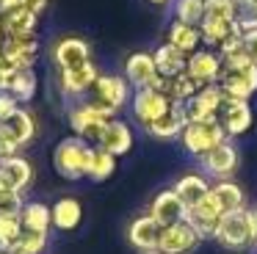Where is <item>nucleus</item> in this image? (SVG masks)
<instances>
[{
    "label": "nucleus",
    "mask_w": 257,
    "mask_h": 254,
    "mask_svg": "<svg viewBox=\"0 0 257 254\" xmlns=\"http://www.w3.org/2000/svg\"><path fill=\"white\" fill-rule=\"evenodd\" d=\"M94 144L83 141L78 136H67L56 144L53 149V169L64 177V180H83L89 174V160Z\"/></svg>",
    "instance_id": "1"
},
{
    "label": "nucleus",
    "mask_w": 257,
    "mask_h": 254,
    "mask_svg": "<svg viewBox=\"0 0 257 254\" xmlns=\"http://www.w3.org/2000/svg\"><path fill=\"white\" fill-rule=\"evenodd\" d=\"M213 240L224 246L227 251H246L254 246V229H251V213L249 210H232L218 218L216 229H213Z\"/></svg>",
    "instance_id": "2"
},
{
    "label": "nucleus",
    "mask_w": 257,
    "mask_h": 254,
    "mask_svg": "<svg viewBox=\"0 0 257 254\" xmlns=\"http://www.w3.org/2000/svg\"><path fill=\"white\" fill-rule=\"evenodd\" d=\"M111 119H116V116L108 113L105 108H100L94 99L78 102V105H72V108L67 110V121H69V127H72V133L78 138H83V141L94 144V147H97L102 130H105V124Z\"/></svg>",
    "instance_id": "3"
},
{
    "label": "nucleus",
    "mask_w": 257,
    "mask_h": 254,
    "mask_svg": "<svg viewBox=\"0 0 257 254\" xmlns=\"http://www.w3.org/2000/svg\"><path fill=\"white\" fill-rule=\"evenodd\" d=\"M227 141V133H224V127L218 124V119L213 121H188V124L183 127V133H180V144H183V149L188 155H194V158H202L205 152H210L216 144Z\"/></svg>",
    "instance_id": "4"
},
{
    "label": "nucleus",
    "mask_w": 257,
    "mask_h": 254,
    "mask_svg": "<svg viewBox=\"0 0 257 254\" xmlns=\"http://www.w3.org/2000/svg\"><path fill=\"white\" fill-rule=\"evenodd\" d=\"M130 88L133 86H130L122 75H100L94 83V88H91V99H94L100 108H105L108 113L116 116L124 105H130V97H133Z\"/></svg>",
    "instance_id": "5"
},
{
    "label": "nucleus",
    "mask_w": 257,
    "mask_h": 254,
    "mask_svg": "<svg viewBox=\"0 0 257 254\" xmlns=\"http://www.w3.org/2000/svg\"><path fill=\"white\" fill-rule=\"evenodd\" d=\"M169 108H172V99H169L161 88H133V97H130V110H133V119L139 121L144 130L155 119H161Z\"/></svg>",
    "instance_id": "6"
},
{
    "label": "nucleus",
    "mask_w": 257,
    "mask_h": 254,
    "mask_svg": "<svg viewBox=\"0 0 257 254\" xmlns=\"http://www.w3.org/2000/svg\"><path fill=\"white\" fill-rule=\"evenodd\" d=\"M196 160H199L202 174L205 177L229 180V174H235V169H238V149H235V144L227 138V141L216 144L210 152H205L202 158H196Z\"/></svg>",
    "instance_id": "7"
},
{
    "label": "nucleus",
    "mask_w": 257,
    "mask_h": 254,
    "mask_svg": "<svg viewBox=\"0 0 257 254\" xmlns=\"http://www.w3.org/2000/svg\"><path fill=\"white\" fill-rule=\"evenodd\" d=\"M202 240H205V237L191 226V221H177V224L163 226L158 254H191Z\"/></svg>",
    "instance_id": "8"
},
{
    "label": "nucleus",
    "mask_w": 257,
    "mask_h": 254,
    "mask_svg": "<svg viewBox=\"0 0 257 254\" xmlns=\"http://www.w3.org/2000/svg\"><path fill=\"white\" fill-rule=\"evenodd\" d=\"M185 72H188L199 86H213V83L221 80L224 61H221V55H218V50L199 47L196 53L188 55V66H185Z\"/></svg>",
    "instance_id": "9"
},
{
    "label": "nucleus",
    "mask_w": 257,
    "mask_h": 254,
    "mask_svg": "<svg viewBox=\"0 0 257 254\" xmlns=\"http://www.w3.org/2000/svg\"><path fill=\"white\" fill-rule=\"evenodd\" d=\"M224 91L218 83L213 86H202L194 97L185 102V113H188V121H213L218 119V110L224 105Z\"/></svg>",
    "instance_id": "10"
},
{
    "label": "nucleus",
    "mask_w": 257,
    "mask_h": 254,
    "mask_svg": "<svg viewBox=\"0 0 257 254\" xmlns=\"http://www.w3.org/2000/svg\"><path fill=\"white\" fill-rule=\"evenodd\" d=\"M161 235L163 226L152 218L150 213L136 215L127 226V243L141 254H158V246H161Z\"/></svg>",
    "instance_id": "11"
},
{
    "label": "nucleus",
    "mask_w": 257,
    "mask_h": 254,
    "mask_svg": "<svg viewBox=\"0 0 257 254\" xmlns=\"http://www.w3.org/2000/svg\"><path fill=\"white\" fill-rule=\"evenodd\" d=\"M97 77H100V69L94 61L75 66V69H58V91L64 97H83L94 88Z\"/></svg>",
    "instance_id": "12"
},
{
    "label": "nucleus",
    "mask_w": 257,
    "mask_h": 254,
    "mask_svg": "<svg viewBox=\"0 0 257 254\" xmlns=\"http://www.w3.org/2000/svg\"><path fill=\"white\" fill-rule=\"evenodd\" d=\"M218 86L227 99H246L249 102L251 94H257V66L249 64L243 69H224Z\"/></svg>",
    "instance_id": "13"
},
{
    "label": "nucleus",
    "mask_w": 257,
    "mask_h": 254,
    "mask_svg": "<svg viewBox=\"0 0 257 254\" xmlns=\"http://www.w3.org/2000/svg\"><path fill=\"white\" fill-rule=\"evenodd\" d=\"M251 121H254V113L246 99H224L221 110H218V124L224 127L227 138H238L249 133Z\"/></svg>",
    "instance_id": "14"
},
{
    "label": "nucleus",
    "mask_w": 257,
    "mask_h": 254,
    "mask_svg": "<svg viewBox=\"0 0 257 254\" xmlns=\"http://www.w3.org/2000/svg\"><path fill=\"white\" fill-rule=\"evenodd\" d=\"M53 61L58 69H75L91 61V47L80 36H64L53 44Z\"/></svg>",
    "instance_id": "15"
},
{
    "label": "nucleus",
    "mask_w": 257,
    "mask_h": 254,
    "mask_svg": "<svg viewBox=\"0 0 257 254\" xmlns=\"http://www.w3.org/2000/svg\"><path fill=\"white\" fill-rule=\"evenodd\" d=\"M150 215L161 226H169V224H177V221H185L188 207H185V202L177 196V191H174V188H163V191H158L155 199H152Z\"/></svg>",
    "instance_id": "16"
},
{
    "label": "nucleus",
    "mask_w": 257,
    "mask_h": 254,
    "mask_svg": "<svg viewBox=\"0 0 257 254\" xmlns=\"http://www.w3.org/2000/svg\"><path fill=\"white\" fill-rule=\"evenodd\" d=\"M221 215H224V207H221V202H218V196L213 193V188H210V193H207L199 204H194V207L188 210L185 221H191V226H194L202 237H213V229H216V224H218Z\"/></svg>",
    "instance_id": "17"
},
{
    "label": "nucleus",
    "mask_w": 257,
    "mask_h": 254,
    "mask_svg": "<svg viewBox=\"0 0 257 254\" xmlns=\"http://www.w3.org/2000/svg\"><path fill=\"white\" fill-rule=\"evenodd\" d=\"M158 66L152 53H130L124 58V80L133 88H152L158 83Z\"/></svg>",
    "instance_id": "18"
},
{
    "label": "nucleus",
    "mask_w": 257,
    "mask_h": 254,
    "mask_svg": "<svg viewBox=\"0 0 257 254\" xmlns=\"http://www.w3.org/2000/svg\"><path fill=\"white\" fill-rule=\"evenodd\" d=\"M0 55L12 61L14 69H34L36 58H39V39H36V33L34 36H9Z\"/></svg>",
    "instance_id": "19"
},
{
    "label": "nucleus",
    "mask_w": 257,
    "mask_h": 254,
    "mask_svg": "<svg viewBox=\"0 0 257 254\" xmlns=\"http://www.w3.org/2000/svg\"><path fill=\"white\" fill-rule=\"evenodd\" d=\"M0 182L6 188H12V191L23 193L34 182V166H31V160L23 158V155L0 158Z\"/></svg>",
    "instance_id": "20"
},
{
    "label": "nucleus",
    "mask_w": 257,
    "mask_h": 254,
    "mask_svg": "<svg viewBox=\"0 0 257 254\" xmlns=\"http://www.w3.org/2000/svg\"><path fill=\"white\" fill-rule=\"evenodd\" d=\"M185 124H188L185 102H172V108H169L161 119H155L147 127V133H150L152 138H158V141H174V138H180V133H183Z\"/></svg>",
    "instance_id": "21"
},
{
    "label": "nucleus",
    "mask_w": 257,
    "mask_h": 254,
    "mask_svg": "<svg viewBox=\"0 0 257 254\" xmlns=\"http://www.w3.org/2000/svg\"><path fill=\"white\" fill-rule=\"evenodd\" d=\"M133 127L127 124V121L122 119H111L105 124V130H102L100 141H97V147L108 149L111 155H116V158H122V155H127L130 149H133Z\"/></svg>",
    "instance_id": "22"
},
{
    "label": "nucleus",
    "mask_w": 257,
    "mask_h": 254,
    "mask_svg": "<svg viewBox=\"0 0 257 254\" xmlns=\"http://www.w3.org/2000/svg\"><path fill=\"white\" fill-rule=\"evenodd\" d=\"M174 191H177V196L183 199L185 202V207H194V204H199L202 199L207 196V193H210V180H207L205 174H202V171H185L183 177H180L177 182H174Z\"/></svg>",
    "instance_id": "23"
},
{
    "label": "nucleus",
    "mask_w": 257,
    "mask_h": 254,
    "mask_svg": "<svg viewBox=\"0 0 257 254\" xmlns=\"http://www.w3.org/2000/svg\"><path fill=\"white\" fill-rule=\"evenodd\" d=\"M152 88H161L172 102H188L202 86L188 75V72H180V75H174V77H158V83Z\"/></svg>",
    "instance_id": "24"
},
{
    "label": "nucleus",
    "mask_w": 257,
    "mask_h": 254,
    "mask_svg": "<svg viewBox=\"0 0 257 254\" xmlns=\"http://www.w3.org/2000/svg\"><path fill=\"white\" fill-rule=\"evenodd\" d=\"M50 210H53V226L61 229V232L78 229L80 221H83V204H80L75 196H61Z\"/></svg>",
    "instance_id": "25"
},
{
    "label": "nucleus",
    "mask_w": 257,
    "mask_h": 254,
    "mask_svg": "<svg viewBox=\"0 0 257 254\" xmlns=\"http://www.w3.org/2000/svg\"><path fill=\"white\" fill-rule=\"evenodd\" d=\"M166 42L172 44V47L183 50L185 55H191V53H196V50L202 47V31H199V25H188V22L174 20L172 25H169Z\"/></svg>",
    "instance_id": "26"
},
{
    "label": "nucleus",
    "mask_w": 257,
    "mask_h": 254,
    "mask_svg": "<svg viewBox=\"0 0 257 254\" xmlns=\"http://www.w3.org/2000/svg\"><path fill=\"white\" fill-rule=\"evenodd\" d=\"M0 22L6 28V36H34L36 28H39V14H34L25 6H20V9L0 17Z\"/></svg>",
    "instance_id": "27"
},
{
    "label": "nucleus",
    "mask_w": 257,
    "mask_h": 254,
    "mask_svg": "<svg viewBox=\"0 0 257 254\" xmlns=\"http://www.w3.org/2000/svg\"><path fill=\"white\" fill-rule=\"evenodd\" d=\"M152 58H155V66H158V75L161 77H174L180 75V72H185V66H188V55L183 53V50L172 47V44H161V47L152 53Z\"/></svg>",
    "instance_id": "28"
},
{
    "label": "nucleus",
    "mask_w": 257,
    "mask_h": 254,
    "mask_svg": "<svg viewBox=\"0 0 257 254\" xmlns=\"http://www.w3.org/2000/svg\"><path fill=\"white\" fill-rule=\"evenodd\" d=\"M20 221H23V229L31 232H50L53 226V210L45 202H25L20 210Z\"/></svg>",
    "instance_id": "29"
},
{
    "label": "nucleus",
    "mask_w": 257,
    "mask_h": 254,
    "mask_svg": "<svg viewBox=\"0 0 257 254\" xmlns=\"http://www.w3.org/2000/svg\"><path fill=\"white\" fill-rule=\"evenodd\" d=\"M199 31H202V44H207V47L216 50L224 39L232 36V33L240 31V28L235 25V20H224V17H205L202 25H199Z\"/></svg>",
    "instance_id": "30"
},
{
    "label": "nucleus",
    "mask_w": 257,
    "mask_h": 254,
    "mask_svg": "<svg viewBox=\"0 0 257 254\" xmlns=\"http://www.w3.org/2000/svg\"><path fill=\"white\" fill-rule=\"evenodd\" d=\"M36 88H39V77H36V72L34 69H17L6 91L23 105V102H31V99L36 97Z\"/></svg>",
    "instance_id": "31"
},
{
    "label": "nucleus",
    "mask_w": 257,
    "mask_h": 254,
    "mask_svg": "<svg viewBox=\"0 0 257 254\" xmlns=\"http://www.w3.org/2000/svg\"><path fill=\"white\" fill-rule=\"evenodd\" d=\"M213 193L218 196L224 213H232V210H243L246 207V193L235 180H216L213 182Z\"/></svg>",
    "instance_id": "32"
},
{
    "label": "nucleus",
    "mask_w": 257,
    "mask_h": 254,
    "mask_svg": "<svg viewBox=\"0 0 257 254\" xmlns=\"http://www.w3.org/2000/svg\"><path fill=\"white\" fill-rule=\"evenodd\" d=\"M6 127H9V133L14 136V141H17L20 147H28V144L34 141V136H36V119H34V113L25 110V108H20L12 119H6Z\"/></svg>",
    "instance_id": "33"
},
{
    "label": "nucleus",
    "mask_w": 257,
    "mask_h": 254,
    "mask_svg": "<svg viewBox=\"0 0 257 254\" xmlns=\"http://www.w3.org/2000/svg\"><path fill=\"white\" fill-rule=\"evenodd\" d=\"M113 171H116V155H111L108 149L102 147H94L91 149V160H89V180L94 182H105L113 177Z\"/></svg>",
    "instance_id": "34"
},
{
    "label": "nucleus",
    "mask_w": 257,
    "mask_h": 254,
    "mask_svg": "<svg viewBox=\"0 0 257 254\" xmlns=\"http://www.w3.org/2000/svg\"><path fill=\"white\" fill-rule=\"evenodd\" d=\"M45 248H47V232L23 229V235L9 246L6 254H45Z\"/></svg>",
    "instance_id": "35"
},
{
    "label": "nucleus",
    "mask_w": 257,
    "mask_h": 254,
    "mask_svg": "<svg viewBox=\"0 0 257 254\" xmlns=\"http://www.w3.org/2000/svg\"><path fill=\"white\" fill-rule=\"evenodd\" d=\"M232 20L240 31H257V0H232Z\"/></svg>",
    "instance_id": "36"
},
{
    "label": "nucleus",
    "mask_w": 257,
    "mask_h": 254,
    "mask_svg": "<svg viewBox=\"0 0 257 254\" xmlns=\"http://www.w3.org/2000/svg\"><path fill=\"white\" fill-rule=\"evenodd\" d=\"M174 20L202 25L205 20V0H174Z\"/></svg>",
    "instance_id": "37"
},
{
    "label": "nucleus",
    "mask_w": 257,
    "mask_h": 254,
    "mask_svg": "<svg viewBox=\"0 0 257 254\" xmlns=\"http://www.w3.org/2000/svg\"><path fill=\"white\" fill-rule=\"evenodd\" d=\"M20 235H23L20 213H0V248L9 251V246H12Z\"/></svg>",
    "instance_id": "38"
},
{
    "label": "nucleus",
    "mask_w": 257,
    "mask_h": 254,
    "mask_svg": "<svg viewBox=\"0 0 257 254\" xmlns=\"http://www.w3.org/2000/svg\"><path fill=\"white\" fill-rule=\"evenodd\" d=\"M23 204H25V199L20 191H12V188L0 191V213H20Z\"/></svg>",
    "instance_id": "39"
},
{
    "label": "nucleus",
    "mask_w": 257,
    "mask_h": 254,
    "mask_svg": "<svg viewBox=\"0 0 257 254\" xmlns=\"http://www.w3.org/2000/svg\"><path fill=\"white\" fill-rule=\"evenodd\" d=\"M20 144L14 141V136L9 133L6 121H0V158H9V155H20Z\"/></svg>",
    "instance_id": "40"
},
{
    "label": "nucleus",
    "mask_w": 257,
    "mask_h": 254,
    "mask_svg": "<svg viewBox=\"0 0 257 254\" xmlns=\"http://www.w3.org/2000/svg\"><path fill=\"white\" fill-rule=\"evenodd\" d=\"M23 108V105L17 102V99L12 97L9 91H0V121H6V119H12L17 110Z\"/></svg>",
    "instance_id": "41"
},
{
    "label": "nucleus",
    "mask_w": 257,
    "mask_h": 254,
    "mask_svg": "<svg viewBox=\"0 0 257 254\" xmlns=\"http://www.w3.org/2000/svg\"><path fill=\"white\" fill-rule=\"evenodd\" d=\"M14 66H12V61H6L3 55H0V91H6L9 88V83H12V77H14Z\"/></svg>",
    "instance_id": "42"
},
{
    "label": "nucleus",
    "mask_w": 257,
    "mask_h": 254,
    "mask_svg": "<svg viewBox=\"0 0 257 254\" xmlns=\"http://www.w3.org/2000/svg\"><path fill=\"white\" fill-rule=\"evenodd\" d=\"M243 50L251 58V64L257 66V31H246L243 33Z\"/></svg>",
    "instance_id": "43"
},
{
    "label": "nucleus",
    "mask_w": 257,
    "mask_h": 254,
    "mask_svg": "<svg viewBox=\"0 0 257 254\" xmlns=\"http://www.w3.org/2000/svg\"><path fill=\"white\" fill-rule=\"evenodd\" d=\"M23 6L28 11H34V14H42L47 9V0H23Z\"/></svg>",
    "instance_id": "44"
},
{
    "label": "nucleus",
    "mask_w": 257,
    "mask_h": 254,
    "mask_svg": "<svg viewBox=\"0 0 257 254\" xmlns=\"http://www.w3.org/2000/svg\"><path fill=\"white\" fill-rule=\"evenodd\" d=\"M20 6H23V0H0V17L14 11V9H20Z\"/></svg>",
    "instance_id": "45"
},
{
    "label": "nucleus",
    "mask_w": 257,
    "mask_h": 254,
    "mask_svg": "<svg viewBox=\"0 0 257 254\" xmlns=\"http://www.w3.org/2000/svg\"><path fill=\"white\" fill-rule=\"evenodd\" d=\"M249 213H251V229H254V243H257V207L249 210Z\"/></svg>",
    "instance_id": "46"
},
{
    "label": "nucleus",
    "mask_w": 257,
    "mask_h": 254,
    "mask_svg": "<svg viewBox=\"0 0 257 254\" xmlns=\"http://www.w3.org/2000/svg\"><path fill=\"white\" fill-rule=\"evenodd\" d=\"M150 3H155V6H163V3H169V0H150Z\"/></svg>",
    "instance_id": "47"
},
{
    "label": "nucleus",
    "mask_w": 257,
    "mask_h": 254,
    "mask_svg": "<svg viewBox=\"0 0 257 254\" xmlns=\"http://www.w3.org/2000/svg\"><path fill=\"white\" fill-rule=\"evenodd\" d=\"M0 254H6V248H0Z\"/></svg>",
    "instance_id": "48"
}]
</instances>
